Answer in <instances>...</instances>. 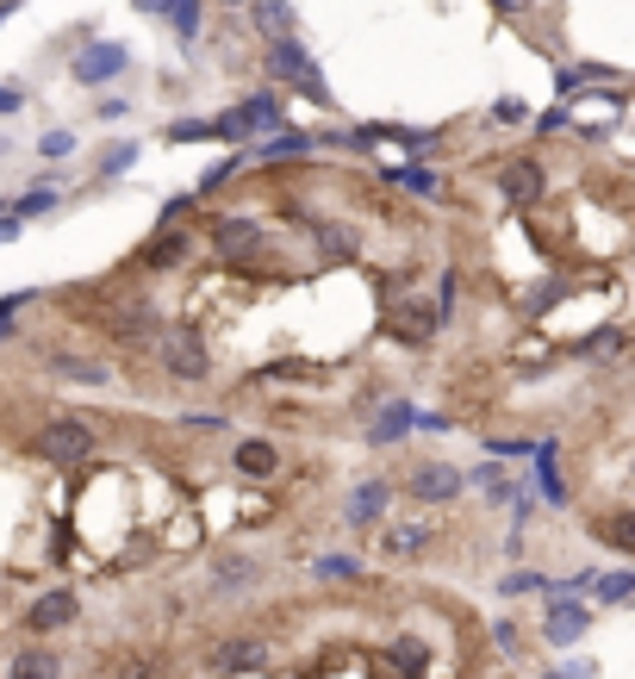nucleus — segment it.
I'll use <instances>...</instances> for the list:
<instances>
[{
  "mask_svg": "<svg viewBox=\"0 0 635 679\" xmlns=\"http://www.w3.org/2000/svg\"><path fill=\"white\" fill-rule=\"evenodd\" d=\"M218 125V144H250V137H269L287 125V94L281 88H256L250 100H237L231 113L212 118Z\"/></svg>",
  "mask_w": 635,
  "mask_h": 679,
  "instance_id": "1",
  "label": "nucleus"
},
{
  "mask_svg": "<svg viewBox=\"0 0 635 679\" xmlns=\"http://www.w3.org/2000/svg\"><path fill=\"white\" fill-rule=\"evenodd\" d=\"M269 76L287 88V94H299V100H311V106H330V81H325V69H318V57H311L299 38H274L269 44Z\"/></svg>",
  "mask_w": 635,
  "mask_h": 679,
  "instance_id": "2",
  "label": "nucleus"
},
{
  "mask_svg": "<svg viewBox=\"0 0 635 679\" xmlns=\"http://www.w3.org/2000/svg\"><path fill=\"white\" fill-rule=\"evenodd\" d=\"M94 425L88 418H50V425L32 437V449H38V462H57V467H76V462H88L94 455Z\"/></svg>",
  "mask_w": 635,
  "mask_h": 679,
  "instance_id": "3",
  "label": "nucleus"
},
{
  "mask_svg": "<svg viewBox=\"0 0 635 679\" xmlns=\"http://www.w3.org/2000/svg\"><path fill=\"white\" fill-rule=\"evenodd\" d=\"M586 630H592V611L574 599V592H555V580H548V611H542V642H555V648H574V642H586Z\"/></svg>",
  "mask_w": 635,
  "mask_h": 679,
  "instance_id": "4",
  "label": "nucleus"
},
{
  "mask_svg": "<svg viewBox=\"0 0 635 679\" xmlns=\"http://www.w3.org/2000/svg\"><path fill=\"white\" fill-rule=\"evenodd\" d=\"M162 369L174 374V381H206L212 374V350L200 330H169L162 337Z\"/></svg>",
  "mask_w": 635,
  "mask_h": 679,
  "instance_id": "5",
  "label": "nucleus"
},
{
  "mask_svg": "<svg viewBox=\"0 0 635 679\" xmlns=\"http://www.w3.org/2000/svg\"><path fill=\"white\" fill-rule=\"evenodd\" d=\"M436 306L430 299H411V293H393V337H399L405 350H423L430 337H436Z\"/></svg>",
  "mask_w": 635,
  "mask_h": 679,
  "instance_id": "6",
  "label": "nucleus"
},
{
  "mask_svg": "<svg viewBox=\"0 0 635 679\" xmlns=\"http://www.w3.org/2000/svg\"><path fill=\"white\" fill-rule=\"evenodd\" d=\"M132 69V50L125 44H88V50H76V63H69V76L81 81V88H100V81H113V76H125Z\"/></svg>",
  "mask_w": 635,
  "mask_h": 679,
  "instance_id": "7",
  "label": "nucleus"
},
{
  "mask_svg": "<svg viewBox=\"0 0 635 679\" xmlns=\"http://www.w3.org/2000/svg\"><path fill=\"white\" fill-rule=\"evenodd\" d=\"M499 194L511 200V206H536V200L548 194V169H542L536 156H518V162H504V169H499Z\"/></svg>",
  "mask_w": 635,
  "mask_h": 679,
  "instance_id": "8",
  "label": "nucleus"
},
{
  "mask_svg": "<svg viewBox=\"0 0 635 679\" xmlns=\"http://www.w3.org/2000/svg\"><path fill=\"white\" fill-rule=\"evenodd\" d=\"M212 250L225 256V262H250L256 250H262V225L256 218H212Z\"/></svg>",
  "mask_w": 635,
  "mask_h": 679,
  "instance_id": "9",
  "label": "nucleus"
},
{
  "mask_svg": "<svg viewBox=\"0 0 635 679\" xmlns=\"http://www.w3.org/2000/svg\"><path fill=\"white\" fill-rule=\"evenodd\" d=\"M462 486H467L462 467H449V462H423L418 474H411V499H418V505H449V499H462Z\"/></svg>",
  "mask_w": 635,
  "mask_h": 679,
  "instance_id": "10",
  "label": "nucleus"
},
{
  "mask_svg": "<svg viewBox=\"0 0 635 679\" xmlns=\"http://www.w3.org/2000/svg\"><path fill=\"white\" fill-rule=\"evenodd\" d=\"M430 543H436V524H430V518H411V524H381V555L418 562Z\"/></svg>",
  "mask_w": 635,
  "mask_h": 679,
  "instance_id": "11",
  "label": "nucleus"
},
{
  "mask_svg": "<svg viewBox=\"0 0 635 679\" xmlns=\"http://www.w3.org/2000/svg\"><path fill=\"white\" fill-rule=\"evenodd\" d=\"M386 505H393V486H386V480H362L355 493H349V505H343V524H355V530L381 524Z\"/></svg>",
  "mask_w": 635,
  "mask_h": 679,
  "instance_id": "12",
  "label": "nucleus"
},
{
  "mask_svg": "<svg viewBox=\"0 0 635 679\" xmlns=\"http://www.w3.org/2000/svg\"><path fill=\"white\" fill-rule=\"evenodd\" d=\"M318 150V137L311 132H299V125H281V132H269L256 150H243L250 162H281V156H311Z\"/></svg>",
  "mask_w": 635,
  "mask_h": 679,
  "instance_id": "13",
  "label": "nucleus"
},
{
  "mask_svg": "<svg viewBox=\"0 0 635 679\" xmlns=\"http://www.w3.org/2000/svg\"><path fill=\"white\" fill-rule=\"evenodd\" d=\"M231 462H237V474H250V480H269L274 467H281V449H274L269 437H243V443L231 449Z\"/></svg>",
  "mask_w": 635,
  "mask_h": 679,
  "instance_id": "14",
  "label": "nucleus"
},
{
  "mask_svg": "<svg viewBox=\"0 0 635 679\" xmlns=\"http://www.w3.org/2000/svg\"><path fill=\"white\" fill-rule=\"evenodd\" d=\"M188 256H193V237L174 231V225H162V231L150 237V250L137 256V262H144V269H174V262H188Z\"/></svg>",
  "mask_w": 635,
  "mask_h": 679,
  "instance_id": "15",
  "label": "nucleus"
},
{
  "mask_svg": "<svg viewBox=\"0 0 635 679\" xmlns=\"http://www.w3.org/2000/svg\"><path fill=\"white\" fill-rule=\"evenodd\" d=\"M76 611H81L76 592H63V586H57V592H44V599L25 611V623H32V630L44 636V630H63V623H76Z\"/></svg>",
  "mask_w": 635,
  "mask_h": 679,
  "instance_id": "16",
  "label": "nucleus"
},
{
  "mask_svg": "<svg viewBox=\"0 0 635 679\" xmlns=\"http://www.w3.org/2000/svg\"><path fill=\"white\" fill-rule=\"evenodd\" d=\"M405 430H411V399H393V406L381 411V418H374V425H367V449H393V443H405Z\"/></svg>",
  "mask_w": 635,
  "mask_h": 679,
  "instance_id": "17",
  "label": "nucleus"
},
{
  "mask_svg": "<svg viewBox=\"0 0 635 679\" xmlns=\"http://www.w3.org/2000/svg\"><path fill=\"white\" fill-rule=\"evenodd\" d=\"M250 20L262 38H293V25H299V13H293V0H250Z\"/></svg>",
  "mask_w": 635,
  "mask_h": 679,
  "instance_id": "18",
  "label": "nucleus"
},
{
  "mask_svg": "<svg viewBox=\"0 0 635 679\" xmlns=\"http://www.w3.org/2000/svg\"><path fill=\"white\" fill-rule=\"evenodd\" d=\"M50 369H57L63 381H76V387H106V381H113V369H106V362H88V355H50Z\"/></svg>",
  "mask_w": 635,
  "mask_h": 679,
  "instance_id": "19",
  "label": "nucleus"
},
{
  "mask_svg": "<svg viewBox=\"0 0 635 679\" xmlns=\"http://www.w3.org/2000/svg\"><path fill=\"white\" fill-rule=\"evenodd\" d=\"M256 574H262V567H256L250 555H225V562L212 567V592H243V586H256Z\"/></svg>",
  "mask_w": 635,
  "mask_h": 679,
  "instance_id": "20",
  "label": "nucleus"
},
{
  "mask_svg": "<svg viewBox=\"0 0 635 679\" xmlns=\"http://www.w3.org/2000/svg\"><path fill=\"white\" fill-rule=\"evenodd\" d=\"M57 206H63V194H57V188H44V181H32V188H25L20 200H13V218H20V225H32V218L57 213Z\"/></svg>",
  "mask_w": 635,
  "mask_h": 679,
  "instance_id": "21",
  "label": "nucleus"
},
{
  "mask_svg": "<svg viewBox=\"0 0 635 679\" xmlns=\"http://www.w3.org/2000/svg\"><path fill=\"white\" fill-rule=\"evenodd\" d=\"M598 536H604V548L630 555V548H635V511H611V518H598Z\"/></svg>",
  "mask_w": 635,
  "mask_h": 679,
  "instance_id": "22",
  "label": "nucleus"
},
{
  "mask_svg": "<svg viewBox=\"0 0 635 679\" xmlns=\"http://www.w3.org/2000/svg\"><path fill=\"white\" fill-rule=\"evenodd\" d=\"M200 13H206V0H174L162 20H169V32H174L181 44H193V38H200Z\"/></svg>",
  "mask_w": 635,
  "mask_h": 679,
  "instance_id": "23",
  "label": "nucleus"
},
{
  "mask_svg": "<svg viewBox=\"0 0 635 679\" xmlns=\"http://www.w3.org/2000/svg\"><path fill=\"white\" fill-rule=\"evenodd\" d=\"M63 674V660L50 655V648H25L20 660H13V679H57Z\"/></svg>",
  "mask_w": 635,
  "mask_h": 679,
  "instance_id": "24",
  "label": "nucleus"
},
{
  "mask_svg": "<svg viewBox=\"0 0 635 679\" xmlns=\"http://www.w3.org/2000/svg\"><path fill=\"white\" fill-rule=\"evenodd\" d=\"M218 144V125H212V118H174L169 132H162V144Z\"/></svg>",
  "mask_w": 635,
  "mask_h": 679,
  "instance_id": "25",
  "label": "nucleus"
},
{
  "mask_svg": "<svg viewBox=\"0 0 635 679\" xmlns=\"http://www.w3.org/2000/svg\"><path fill=\"white\" fill-rule=\"evenodd\" d=\"M598 599H604V604H630L635 599V574H630V567H616V574H598Z\"/></svg>",
  "mask_w": 635,
  "mask_h": 679,
  "instance_id": "26",
  "label": "nucleus"
},
{
  "mask_svg": "<svg viewBox=\"0 0 635 679\" xmlns=\"http://www.w3.org/2000/svg\"><path fill=\"white\" fill-rule=\"evenodd\" d=\"M386 181H393V188H411V194H418V200L443 194V181L430 176V169H386Z\"/></svg>",
  "mask_w": 635,
  "mask_h": 679,
  "instance_id": "27",
  "label": "nucleus"
},
{
  "mask_svg": "<svg viewBox=\"0 0 635 679\" xmlns=\"http://www.w3.org/2000/svg\"><path fill=\"white\" fill-rule=\"evenodd\" d=\"M243 162H250V156L243 150H231V156H218V162H212L206 176H200V194H212V188H225V181L237 176V169H243Z\"/></svg>",
  "mask_w": 635,
  "mask_h": 679,
  "instance_id": "28",
  "label": "nucleus"
},
{
  "mask_svg": "<svg viewBox=\"0 0 635 679\" xmlns=\"http://www.w3.org/2000/svg\"><path fill=\"white\" fill-rule=\"evenodd\" d=\"M318 244H325V256H355L362 250V244H355V231H349V225H318Z\"/></svg>",
  "mask_w": 635,
  "mask_h": 679,
  "instance_id": "29",
  "label": "nucleus"
},
{
  "mask_svg": "<svg viewBox=\"0 0 635 679\" xmlns=\"http://www.w3.org/2000/svg\"><path fill=\"white\" fill-rule=\"evenodd\" d=\"M499 592H504V599H523V592H548V574H530V567H523V574H504Z\"/></svg>",
  "mask_w": 635,
  "mask_h": 679,
  "instance_id": "30",
  "label": "nucleus"
},
{
  "mask_svg": "<svg viewBox=\"0 0 635 679\" xmlns=\"http://www.w3.org/2000/svg\"><path fill=\"white\" fill-rule=\"evenodd\" d=\"M137 162V144H113V150L100 156V181H113V176H125Z\"/></svg>",
  "mask_w": 635,
  "mask_h": 679,
  "instance_id": "31",
  "label": "nucleus"
},
{
  "mask_svg": "<svg viewBox=\"0 0 635 679\" xmlns=\"http://www.w3.org/2000/svg\"><path fill=\"white\" fill-rule=\"evenodd\" d=\"M38 156H44V162H63V156H76V132H44V137H38Z\"/></svg>",
  "mask_w": 635,
  "mask_h": 679,
  "instance_id": "32",
  "label": "nucleus"
},
{
  "mask_svg": "<svg viewBox=\"0 0 635 679\" xmlns=\"http://www.w3.org/2000/svg\"><path fill=\"white\" fill-rule=\"evenodd\" d=\"M355 574H362L355 555H325V562H318V580H355Z\"/></svg>",
  "mask_w": 635,
  "mask_h": 679,
  "instance_id": "33",
  "label": "nucleus"
},
{
  "mask_svg": "<svg viewBox=\"0 0 635 679\" xmlns=\"http://www.w3.org/2000/svg\"><path fill=\"white\" fill-rule=\"evenodd\" d=\"M486 449H492V455H530L536 437H486Z\"/></svg>",
  "mask_w": 635,
  "mask_h": 679,
  "instance_id": "34",
  "label": "nucleus"
},
{
  "mask_svg": "<svg viewBox=\"0 0 635 679\" xmlns=\"http://www.w3.org/2000/svg\"><path fill=\"white\" fill-rule=\"evenodd\" d=\"M393 660H399L405 674H418V667H423V648H418L411 636H399V642H393Z\"/></svg>",
  "mask_w": 635,
  "mask_h": 679,
  "instance_id": "35",
  "label": "nucleus"
},
{
  "mask_svg": "<svg viewBox=\"0 0 635 679\" xmlns=\"http://www.w3.org/2000/svg\"><path fill=\"white\" fill-rule=\"evenodd\" d=\"M193 200H200V194H174L169 206H162V225H181V218L193 213Z\"/></svg>",
  "mask_w": 635,
  "mask_h": 679,
  "instance_id": "36",
  "label": "nucleus"
},
{
  "mask_svg": "<svg viewBox=\"0 0 635 679\" xmlns=\"http://www.w3.org/2000/svg\"><path fill=\"white\" fill-rule=\"evenodd\" d=\"M262 660V648L256 642H243V648H225V667H256Z\"/></svg>",
  "mask_w": 635,
  "mask_h": 679,
  "instance_id": "37",
  "label": "nucleus"
},
{
  "mask_svg": "<svg viewBox=\"0 0 635 679\" xmlns=\"http://www.w3.org/2000/svg\"><path fill=\"white\" fill-rule=\"evenodd\" d=\"M20 106H25V94L13 88V81H0V118H7V113H20Z\"/></svg>",
  "mask_w": 635,
  "mask_h": 679,
  "instance_id": "38",
  "label": "nucleus"
},
{
  "mask_svg": "<svg viewBox=\"0 0 635 679\" xmlns=\"http://www.w3.org/2000/svg\"><path fill=\"white\" fill-rule=\"evenodd\" d=\"M94 113H100V118H125V113H132V100H118V94H113V100H100Z\"/></svg>",
  "mask_w": 635,
  "mask_h": 679,
  "instance_id": "39",
  "label": "nucleus"
},
{
  "mask_svg": "<svg viewBox=\"0 0 635 679\" xmlns=\"http://www.w3.org/2000/svg\"><path fill=\"white\" fill-rule=\"evenodd\" d=\"M132 7H137V13H144V20H162V13H169L174 0H132Z\"/></svg>",
  "mask_w": 635,
  "mask_h": 679,
  "instance_id": "40",
  "label": "nucleus"
},
{
  "mask_svg": "<svg viewBox=\"0 0 635 679\" xmlns=\"http://www.w3.org/2000/svg\"><path fill=\"white\" fill-rule=\"evenodd\" d=\"M118 679H156V660H125V674Z\"/></svg>",
  "mask_w": 635,
  "mask_h": 679,
  "instance_id": "41",
  "label": "nucleus"
},
{
  "mask_svg": "<svg viewBox=\"0 0 635 679\" xmlns=\"http://www.w3.org/2000/svg\"><path fill=\"white\" fill-rule=\"evenodd\" d=\"M20 231H25L20 218H13V213H0V244H13V237H20Z\"/></svg>",
  "mask_w": 635,
  "mask_h": 679,
  "instance_id": "42",
  "label": "nucleus"
},
{
  "mask_svg": "<svg viewBox=\"0 0 635 679\" xmlns=\"http://www.w3.org/2000/svg\"><path fill=\"white\" fill-rule=\"evenodd\" d=\"M548 679H586V674H579V667H555Z\"/></svg>",
  "mask_w": 635,
  "mask_h": 679,
  "instance_id": "43",
  "label": "nucleus"
},
{
  "mask_svg": "<svg viewBox=\"0 0 635 679\" xmlns=\"http://www.w3.org/2000/svg\"><path fill=\"white\" fill-rule=\"evenodd\" d=\"M13 7H20V0H0V20H7V13H13Z\"/></svg>",
  "mask_w": 635,
  "mask_h": 679,
  "instance_id": "44",
  "label": "nucleus"
},
{
  "mask_svg": "<svg viewBox=\"0 0 635 679\" xmlns=\"http://www.w3.org/2000/svg\"><path fill=\"white\" fill-rule=\"evenodd\" d=\"M499 7H511V13H518V7H530V0H499Z\"/></svg>",
  "mask_w": 635,
  "mask_h": 679,
  "instance_id": "45",
  "label": "nucleus"
},
{
  "mask_svg": "<svg viewBox=\"0 0 635 679\" xmlns=\"http://www.w3.org/2000/svg\"><path fill=\"white\" fill-rule=\"evenodd\" d=\"M218 7H250V0H218Z\"/></svg>",
  "mask_w": 635,
  "mask_h": 679,
  "instance_id": "46",
  "label": "nucleus"
},
{
  "mask_svg": "<svg viewBox=\"0 0 635 679\" xmlns=\"http://www.w3.org/2000/svg\"><path fill=\"white\" fill-rule=\"evenodd\" d=\"M0 213H7V200H0Z\"/></svg>",
  "mask_w": 635,
  "mask_h": 679,
  "instance_id": "47",
  "label": "nucleus"
}]
</instances>
